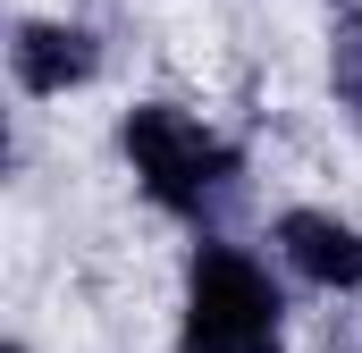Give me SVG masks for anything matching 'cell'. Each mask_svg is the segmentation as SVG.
<instances>
[{"mask_svg":"<svg viewBox=\"0 0 362 353\" xmlns=\"http://www.w3.org/2000/svg\"><path fill=\"white\" fill-rule=\"evenodd\" d=\"M127 160H135V185H144L160 210H202V202L236 176V152H228L194 109H169V101L127 109Z\"/></svg>","mask_w":362,"mask_h":353,"instance_id":"obj_1","label":"cell"},{"mask_svg":"<svg viewBox=\"0 0 362 353\" xmlns=\"http://www.w3.org/2000/svg\"><path fill=\"white\" fill-rule=\"evenodd\" d=\"M185 353H278V286L228 244H202V261H194Z\"/></svg>","mask_w":362,"mask_h":353,"instance_id":"obj_2","label":"cell"},{"mask_svg":"<svg viewBox=\"0 0 362 353\" xmlns=\"http://www.w3.org/2000/svg\"><path fill=\"white\" fill-rule=\"evenodd\" d=\"M8 68H17V85L34 92V101H59V92H76L93 68H101V51H93L85 25H68V17H34V25H17Z\"/></svg>","mask_w":362,"mask_h":353,"instance_id":"obj_3","label":"cell"},{"mask_svg":"<svg viewBox=\"0 0 362 353\" xmlns=\"http://www.w3.org/2000/svg\"><path fill=\"white\" fill-rule=\"evenodd\" d=\"M278 253L303 269L312 286H329V294H354L362 286V227L329 219V210H286L278 219Z\"/></svg>","mask_w":362,"mask_h":353,"instance_id":"obj_4","label":"cell"},{"mask_svg":"<svg viewBox=\"0 0 362 353\" xmlns=\"http://www.w3.org/2000/svg\"><path fill=\"white\" fill-rule=\"evenodd\" d=\"M329 85L346 109H362V17H346L337 34H329Z\"/></svg>","mask_w":362,"mask_h":353,"instance_id":"obj_5","label":"cell"}]
</instances>
